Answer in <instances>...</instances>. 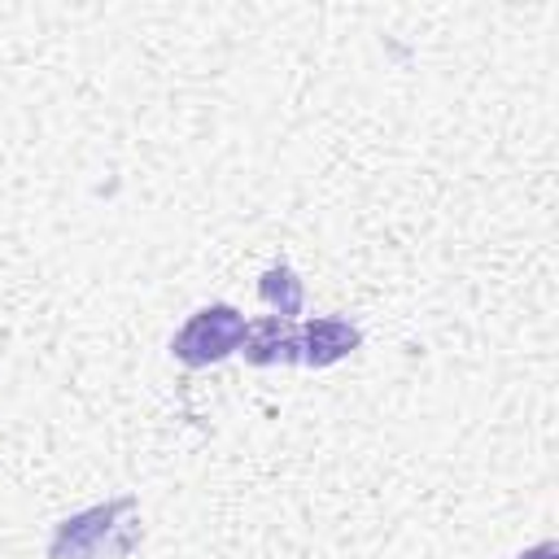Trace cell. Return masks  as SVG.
<instances>
[{
    "label": "cell",
    "instance_id": "7a4b0ae2",
    "mask_svg": "<svg viewBox=\"0 0 559 559\" xmlns=\"http://www.w3.org/2000/svg\"><path fill=\"white\" fill-rule=\"evenodd\" d=\"M245 314L227 301H214V306H201L197 314H188V323L170 336V354L188 367H210V362H223L227 354L240 349L245 341Z\"/></svg>",
    "mask_w": 559,
    "mask_h": 559
},
{
    "label": "cell",
    "instance_id": "6da1fadb",
    "mask_svg": "<svg viewBox=\"0 0 559 559\" xmlns=\"http://www.w3.org/2000/svg\"><path fill=\"white\" fill-rule=\"evenodd\" d=\"M127 511H135V498H114L61 520L48 542V559H105L114 550H127L122 542H114V533H131V524H122Z\"/></svg>",
    "mask_w": 559,
    "mask_h": 559
},
{
    "label": "cell",
    "instance_id": "277c9868",
    "mask_svg": "<svg viewBox=\"0 0 559 559\" xmlns=\"http://www.w3.org/2000/svg\"><path fill=\"white\" fill-rule=\"evenodd\" d=\"M358 345H362L358 323L336 319V314L310 319V323L301 328V362H306V367H332V362H341L345 354H354Z\"/></svg>",
    "mask_w": 559,
    "mask_h": 559
},
{
    "label": "cell",
    "instance_id": "5b68a950",
    "mask_svg": "<svg viewBox=\"0 0 559 559\" xmlns=\"http://www.w3.org/2000/svg\"><path fill=\"white\" fill-rule=\"evenodd\" d=\"M258 297L266 301V306H275V314L280 319H293L297 310H301V280L293 275V266H271L266 275H262V284H258Z\"/></svg>",
    "mask_w": 559,
    "mask_h": 559
},
{
    "label": "cell",
    "instance_id": "3957f363",
    "mask_svg": "<svg viewBox=\"0 0 559 559\" xmlns=\"http://www.w3.org/2000/svg\"><path fill=\"white\" fill-rule=\"evenodd\" d=\"M240 354H245V362H253V367L301 362V328H297L293 319H280V314L253 319V323L245 328Z\"/></svg>",
    "mask_w": 559,
    "mask_h": 559
},
{
    "label": "cell",
    "instance_id": "8992f818",
    "mask_svg": "<svg viewBox=\"0 0 559 559\" xmlns=\"http://www.w3.org/2000/svg\"><path fill=\"white\" fill-rule=\"evenodd\" d=\"M559 550H555V542H542V546H533V550H524L520 559H555Z\"/></svg>",
    "mask_w": 559,
    "mask_h": 559
}]
</instances>
